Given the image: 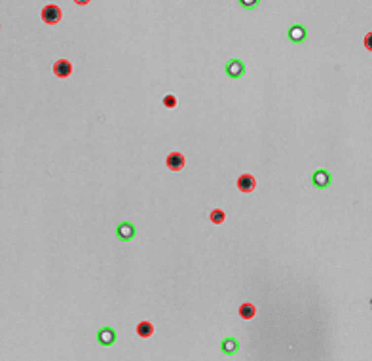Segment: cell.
I'll list each match as a JSON object with an SVG mask.
<instances>
[{
  "label": "cell",
  "instance_id": "7",
  "mask_svg": "<svg viewBox=\"0 0 372 361\" xmlns=\"http://www.w3.org/2000/svg\"><path fill=\"white\" fill-rule=\"evenodd\" d=\"M165 165H167L171 171H181V169L186 165L185 154H183V152H171V154H167Z\"/></svg>",
  "mask_w": 372,
  "mask_h": 361
},
{
  "label": "cell",
  "instance_id": "12",
  "mask_svg": "<svg viewBox=\"0 0 372 361\" xmlns=\"http://www.w3.org/2000/svg\"><path fill=\"white\" fill-rule=\"evenodd\" d=\"M137 335L141 336V338H149V336L154 335V325L150 323V321H141V323L137 325Z\"/></svg>",
  "mask_w": 372,
  "mask_h": 361
},
{
  "label": "cell",
  "instance_id": "11",
  "mask_svg": "<svg viewBox=\"0 0 372 361\" xmlns=\"http://www.w3.org/2000/svg\"><path fill=\"white\" fill-rule=\"evenodd\" d=\"M237 312H239V318H241V320H253V318L257 316V306L251 304V302H245V304L239 306Z\"/></svg>",
  "mask_w": 372,
  "mask_h": 361
},
{
  "label": "cell",
  "instance_id": "16",
  "mask_svg": "<svg viewBox=\"0 0 372 361\" xmlns=\"http://www.w3.org/2000/svg\"><path fill=\"white\" fill-rule=\"evenodd\" d=\"M363 44H365V48H367V50L372 51V31L365 35V40H363Z\"/></svg>",
  "mask_w": 372,
  "mask_h": 361
},
{
  "label": "cell",
  "instance_id": "13",
  "mask_svg": "<svg viewBox=\"0 0 372 361\" xmlns=\"http://www.w3.org/2000/svg\"><path fill=\"white\" fill-rule=\"evenodd\" d=\"M224 219H226V213H224L223 209H213V211H211V223L223 224Z\"/></svg>",
  "mask_w": 372,
  "mask_h": 361
},
{
  "label": "cell",
  "instance_id": "14",
  "mask_svg": "<svg viewBox=\"0 0 372 361\" xmlns=\"http://www.w3.org/2000/svg\"><path fill=\"white\" fill-rule=\"evenodd\" d=\"M259 4H260V0H239V6L243 10H255V8H259Z\"/></svg>",
  "mask_w": 372,
  "mask_h": 361
},
{
  "label": "cell",
  "instance_id": "15",
  "mask_svg": "<svg viewBox=\"0 0 372 361\" xmlns=\"http://www.w3.org/2000/svg\"><path fill=\"white\" fill-rule=\"evenodd\" d=\"M161 103H163L165 109H175V107H177V97H175V95H165Z\"/></svg>",
  "mask_w": 372,
  "mask_h": 361
},
{
  "label": "cell",
  "instance_id": "4",
  "mask_svg": "<svg viewBox=\"0 0 372 361\" xmlns=\"http://www.w3.org/2000/svg\"><path fill=\"white\" fill-rule=\"evenodd\" d=\"M135 236H137V228L133 223L124 221V223H120L118 226H116V238H118L120 241L127 243V241H131Z\"/></svg>",
  "mask_w": 372,
  "mask_h": 361
},
{
  "label": "cell",
  "instance_id": "5",
  "mask_svg": "<svg viewBox=\"0 0 372 361\" xmlns=\"http://www.w3.org/2000/svg\"><path fill=\"white\" fill-rule=\"evenodd\" d=\"M287 38H289L293 44H302V42L308 38V29L304 25H300V23H295V25L289 27Z\"/></svg>",
  "mask_w": 372,
  "mask_h": 361
},
{
  "label": "cell",
  "instance_id": "1",
  "mask_svg": "<svg viewBox=\"0 0 372 361\" xmlns=\"http://www.w3.org/2000/svg\"><path fill=\"white\" fill-rule=\"evenodd\" d=\"M40 15H42V21H44V23H48V25H57V23L61 21L63 12L57 4H48V6L42 8Z\"/></svg>",
  "mask_w": 372,
  "mask_h": 361
},
{
  "label": "cell",
  "instance_id": "10",
  "mask_svg": "<svg viewBox=\"0 0 372 361\" xmlns=\"http://www.w3.org/2000/svg\"><path fill=\"white\" fill-rule=\"evenodd\" d=\"M221 350H223L224 356H234V354H237V350H239V340H237L236 336H226V338H223V342H221Z\"/></svg>",
  "mask_w": 372,
  "mask_h": 361
},
{
  "label": "cell",
  "instance_id": "2",
  "mask_svg": "<svg viewBox=\"0 0 372 361\" xmlns=\"http://www.w3.org/2000/svg\"><path fill=\"white\" fill-rule=\"evenodd\" d=\"M331 183H333V175H331L329 169H315V171L311 173V185L315 188H319V190L329 188Z\"/></svg>",
  "mask_w": 372,
  "mask_h": 361
},
{
  "label": "cell",
  "instance_id": "9",
  "mask_svg": "<svg viewBox=\"0 0 372 361\" xmlns=\"http://www.w3.org/2000/svg\"><path fill=\"white\" fill-rule=\"evenodd\" d=\"M237 188H239L241 192H245V194H247V192H253V190L257 188V179L249 173L239 175V177H237Z\"/></svg>",
  "mask_w": 372,
  "mask_h": 361
},
{
  "label": "cell",
  "instance_id": "8",
  "mask_svg": "<svg viewBox=\"0 0 372 361\" xmlns=\"http://www.w3.org/2000/svg\"><path fill=\"white\" fill-rule=\"evenodd\" d=\"M53 75L57 78H67V76L73 75V63L67 61V59H57L53 63Z\"/></svg>",
  "mask_w": 372,
  "mask_h": 361
},
{
  "label": "cell",
  "instance_id": "17",
  "mask_svg": "<svg viewBox=\"0 0 372 361\" xmlns=\"http://www.w3.org/2000/svg\"><path fill=\"white\" fill-rule=\"evenodd\" d=\"M74 2L78 4V6H86V4H89L91 0H74Z\"/></svg>",
  "mask_w": 372,
  "mask_h": 361
},
{
  "label": "cell",
  "instance_id": "3",
  "mask_svg": "<svg viewBox=\"0 0 372 361\" xmlns=\"http://www.w3.org/2000/svg\"><path fill=\"white\" fill-rule=\"evenodd\" d=\"M224 71H226V76L228 78H232V80H237V78H241V76L245 75V71H247V67H245V63L241 61V59H230V61H226V67H224Z\"/></svg>",
  "mask_w": 372,
  "mask_h": 361
},
{
  "label": "cell",
  "instance_id": "6",
  "mask_svg": "<svg viewBox=\"0 0 372 361\" xmlns=\"http://www.w3.org/2000/svg\"><path fill=\"white\" fill-rule=\"evenodd\" d=\"M95 338H97V342H99L101 346H112L116 342L118 335H116V331L112 327H101L99 331H97V335H95Z\"/></svg>",
  "mask_w": 372,
  "mask_h": 361
}]
</instances>
